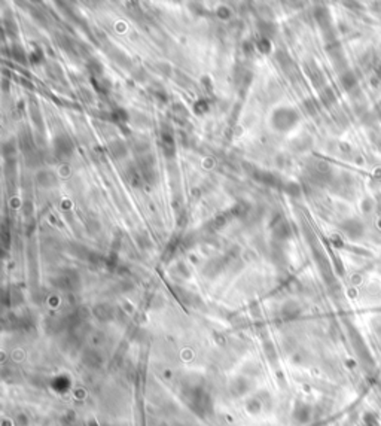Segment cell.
I'll use <instances>...</instances> for the list:
<instances>
[{
	"instance_id": "6da1fadb",
	"label": "cell",
	"mask_w": 381,
	"mask_h": 426,
	"mask_svg": "<svg viewBox=\"0 0 381 426\" xmlns=\"http://www.w3.org/2000/svg\"><path fill=\"white\" fill-rule=\"evenodd\" d=\"M298 121H299V115L296 113V110L290 107H280L273 115V124L277 130H290L296 126Z\"/></svg>"
},
{
	"instance_id": "3957f363",
	"label": "cell",
	"mask_w": 381,
	"mask_h": 426,
	"mask_svg": "<svg viewBox=\"0 0 381 426\" xmlns=\"http://www.w3.org/2000/svg\"><path fill=\"white\" fill-rule=\"evenodd\" d=\"M340 84H341L343 90H344V91H347L349 94H353V96L359 94V93H357V91H359V82H357V78H356L354 72H351L350 69H347V70H344V72H341V73H340Z\"/></svg>"
},
{
	"instance_id": "5b68a950",
	"label": "cell",
	"mask_w": 381,
	"mask_h": 426,
	"mask_svg": "<svg viewBox=\"0 0 381 426\" xmlns=\"http://www.w3.org/2000/svg\"><path fill=\"white\" fill-rule=\"evenodd\" d=\"M54 146L60 158H69L73 154V143L69 137H57Z\"/></svg>"
},
{
	"instance_id": "30bf717a",
	"label": "cell",
	"mask_w": 381,
	"mask_h": 426,
	"mask_svg": "<svg viewBox=\"0 0 381 426\" xmlns=\"http://www.w3.org/2000/svg\"><path fill=\"white\" fill-rule=\"evenodd\" d=\"M374 115H375V118L381 119V101H378V103L375 104V109H374Z\"/></svg>"
},
{
	"instance_id": "7a4b0ae2",
	"label": "cell",
	"mask_w": 381,
	"mask_h": 426,
	"mask_svg": "<svg viewBox=\"0 0 381 426\" xmlns=\"http://www.w3.org/2000/svg\"><path fill=\"white\" fill-rule=\"evenodd\" d=\"M341 229L343 232L349 237L350 240H359L365 234V225L360 219L357 218H349L341 222Z\"/></svg>"
},
{
	"instance_id": "9c48e42d",
	"label": "cell",
	"mask_w": 381,
	"mask_h": 426,
	"mask_svg": "<svg viewBox=\"0 0 381 426\" xmlns=\"http://www.w3.org/2000/svg\"><path fill=\"white\" fill-rule=\"evenodd\" d=\"M372 207H374V203H372V200H371V198H366V200L362 203V209H363L365 212H371V210H372Z\"/></svg>"
},
{
	"instance_id": "277c9868",
	"label": "cell",
	"mask_w": 381,
	"mask_h": 426,
	"mask_svg": "<svg viewBox=\"0 0 381 426\" xmlns=\"http://www.w3.org/2000/svg\"><path fill=\"white\" fill-rule=\"evenodd\" d=\"M314 17L318 20L319 26L320 29L323 30V33H332L334 32V26H332V17H331V12L328 8L325 6H319L314 9ZM334 34V33H332Z\"/></svg>"
},
{
	"instance_id": "ba28073f",
	"label": "cell",
	"mask_w": 381,
	"mask_h": 426,
	"mask_svg": "<svg viewBox=\"0 0 381 426\" xmlns=\"http://www.w3.org/2000/svg\"><path fill=\"white\" fill-rule=\"evenodd\" d=\"M320 100H322V103L325 104V106H332L335 101H337V96L334 94V91L331 90V88H328V87H325L322 91H320Z\"/></svg>"
},
{
	"instance_id": "8992f818",
	"label": "cell",
	"mask_w": 381,
	"mask_h": 426,
	"mask_svg": "<svg viewBox=\"0 0 381 426\" xmlns=\"http://www.w3.org/2000/svg\"><path fill=\"white\" fill-rule=\"evenodd\" d=\"M307 72H308V76H310V79H311V82H313V85L314 87H318V88H322V87H325V75H323V72L319 69L318 65H311L307 67Z\"/></svg>"
},
{
	"instance_id": "52a82bcc",
	"label": "cell",
	"mask_w": 381,
	"mask_h": 426,
	"mask_svg": "<svg viewBox=\"0 0 381 426\" xmlns=\"http://www.w3.org/2000/svg\"><path fill=\"white\" fill-rule=\"evenodd\" d=\"M109 152L113 155V158H124L125 155H127V148H125V145H124V142H121V140H113V142H110L109 143Z\"/></svg>"
}]
</instances>
